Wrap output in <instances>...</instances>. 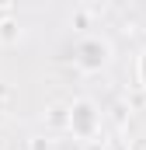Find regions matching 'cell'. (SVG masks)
<instances>
[{
    "mask_svg": "<svg viewBox=\"0 0 146 150\" xmlns=\"http://www.w3.org/2000/svg\"><path fill=\"white\" fill-rule=\"evenodd\" d=\"M94 122H98V115H94V108L87 101L70 108V129H77L80 136H94Z\"/></svg>",
    "mask_w": 146,
    "mask_h": 150,
    "instance_id": "cell-1",
    "label": "cell"
},
{
    "mask_svg": "<svg viewBox=\"0 0 146 150\" xmlns=\"http://www.w3.org/2000/svg\"><path fill=\"white\" fill-rule=\"evenodd\" d=\"M18 35H21V28H18L14 21H0V42H4V45L18 42Z\"/></svg>",
    "mask_w": 146,
    "mask_h": 150,
    "instance_id": "cell-2",
    "label": "cell"
},
{
    "mask_svg": "<svg viewBox=\"0 0 146 150\" xmlns=\"http://www.w3.org/2000/svg\"><path fill=\"white\" fill-rule=\"evenodd\" d=\"M28 150H49V143H42V136H32V143H28Z\"/></svg>",
    "mask_w": 146,
    "mask_h": 150,
    "instance_id": "cell-3",
    "label": "cell"
},
{
    "mask_svg": "<svg viewBox=\"0 0 146 150\" xmlns=\"http://www.w3.org/2000/svg\"><path fill=\"white\" fill-rule=\"evenodd\" d=\"M87 150H108L105 143H98V140H87Z\"/></svg>",
    "mask_w": 146,
    "mask_h": 150,
    "instance_id": "cell-4",
    "label": "cell"
},
{
    "mask_svg": "<svg viewBox=\"0 0 146 150\" xmlns=\"http://www.w3.org/2000/svg\"><path fill=\"white\" fill-rule=\"evenodd\" d=\"M129 150H146V140H136V143H132Z\"/></svg>",
    "mask_w": 146,
    "mask_h": 150,
    "instance_id": "cell-5",
    "label": "cell"
},
{
    "mask_svg": "<svg viewBox=\"0 0 146 150\" xmlns=\"http://www.w3.org/2000/svg\"><path fill=\"white\" fill-rule=\"evenodd\" d=\"M7 98H11V91H7V87L0 84V101H7Z\"/></svg>",
    "mask_w": 146,
    "mask_h": 150,
    "instance_id": "cell-6",
    "label": "cell"
}]
</instances>
